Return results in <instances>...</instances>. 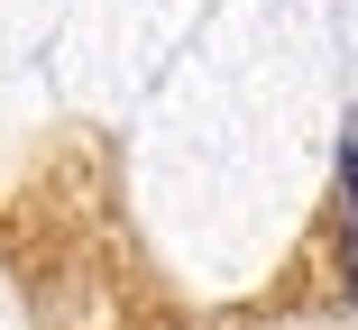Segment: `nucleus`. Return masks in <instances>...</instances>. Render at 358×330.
<instances>
[{"mask_svg": "<svg viewBox=\"0 0 358 330\" xmlns=\"http://www.w3.org/2000/svg\"><path fill=\"white\" fill-rule=\"evenodd\" d=\"M349 294H358V156H349Z\"/></svg>", "mask_w": 358, "mask_h": 330, "instance_id": "1", "label": "nucleus"}]
</instances>
